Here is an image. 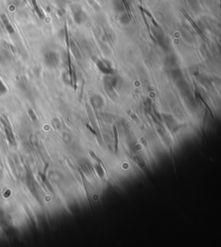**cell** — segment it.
<instances>
[{
	"instance_id": "6da1fadb",
	"label": "cell",
	"mask_w": 221,
	"mask_h": 247,
	"mask_svg": "<svg viewBox=\"0 0 221 247\" xmlns=\"http://www.w3.org/2000/svg\"><path fill=\"white\" fill-rule=\"evenodd\" d=\"M72 12H73V17L74 20L77 24H81L86 19V14L84 11L79 5H75L72 8Z\"/></svg>"
},
{
	"instance_id": "7a4b0ae2",
	"label": "cell",
	"mask_w": 221,
	"mask_h": 247,
	"mask_svg": "<svg viewBox=\"0 0 221 247\" xmlns=\"http://www.w3.org/2000/svg\"><path fill=\"white\" fill-rule=\"evenodd\" d=\"M44 60H45L46 64L51 67V68L56 67L58 64V61H59L57 54L55 52H54V51L47 52L45 55H44Z\"/></svg>"
},
{
	"instance_id": "3957f363",
	"label": "cell",
	"mask_w": 221,
	"mask_h": 247,
	"mask_svg": "<svg viewBox=\"0 0 221 247\" xmlns=\"http://www.w3.org/2000/svg\"><path fill=\"white\" fill-rule=\"evenodd\" d=\"M1 121L3 123L4 125V131H5V134H6V136H7L8 141L10 142V143L11 144H15V137H14V134L12 132V130L11 128V126H10V123L5 120L4 118H1Z\"/></svg>"
},
{
	"instance_id": "277c9868",
	"label": "cell",
	"mask_w": 221,
	"mask_h": 247,
	"mask_svg": "<svg viewBox=\"0 0 221 247\" xmlns=\"http://www.w3.org/2000/svg\"><path fill=\"white\" fill-rule=\"evenodd\" d=\"M97 65H98V67H99V68H100V71H102L104 73V74H105V75H110L111 73H112V70H111V68H110V66L108 64H105V61H99L98 62H97Z\"/></svg>"
},
{
	"instance_id": "5b68a950",
	"label": "cell",
	"mask_w": 221,
	"mask_h": 247,
	"mask_svg": "<svg viewBox=\"0 0 221 247\" xmlns=\"http://www.w3.org/2000/svg\"><path fill=\"white\" fill-rule=\"evenodd\" d=\"M1 20H2L3 23H4V27H5V29H6L10 34H13V33L15 32V30L14 29L12 28V26H11V23L9 21V19H8L7 17H6L5 15H1Z\"/></svg>"
},
{
	"instance_id": "8992f818",
	"label": "cell",
	"mask_w": 221,
	"mask_h": 247,
	"mask_svg": "<svg viewBox=\"0 0 221 247\" xmlns=\"http://www.w3.org/2000/svg\"><path fill=\"white\" fill-rule=\"evenodd\" d=\"M91 100H92V103H93V105L98 108H100L104 105L102 98L99 96V95H95L94 97H93V98L91 99Z\"/></svg>"
},
{
	"instance_id": "52a82bcc",
	"label": "cell",
	"mask_w": 221,
	"mask_h": 247,
	"mask_svg": "<svg viewBox=\"0 0 221 247\" xmlns=\"http://www.w3.org/2000/svg\"><path fill=\"white\" fill-rule=\"evenodd\" d=\"M183 15H184V16H185V18H187L188 20L189 23H190L192 24L193 27V28L195 29V30H196L197 32H198V34H199V35H200V36H202V37H204V35H203V33H202V31H201V30H200V29H199V28H198V26H197V24H196V23H194V22L193 21L192 18H190L188 15L186 13L185 11H183Z\"/></svg>"
},
{
	"instance_id": "ba28073f",
	"label": "cell",
	"mask_w": 221,
	"mask_h": 247,
	"mask_svg": "<svg viewBox=\"0 0 221 247\" xmlns=\"http://www.w3.org/2000/svg\"><path fill=\"white\" fill-rule=\"evenodd\" d=\"M129 22H130V18H129L128 15H126V14L123 15V16H122V18H121L122 23H125V24H126V23H128Z\"/></svg>"
},
{
	"instance_id": "9c48e42d",
	"label": "cell",
	"mask_w": 221,
	"mask_h": 247,
	"mask_svg": "<svg viewBox=\"0 0 221 247\" xmlns=\"http://www.w3.org/2000/svg\"><path fill=\"white\" fill-rule=\"evenodd\" d=\"M0 91H1L2 93H5V92H6V88H5V86H4V85L1 80H0Z\"/></svg>"
}]
</instances>
